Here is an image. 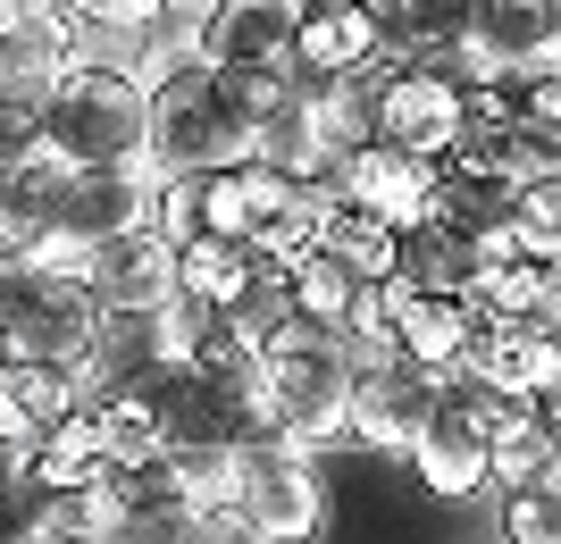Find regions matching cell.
I'll list each match as a JSON object with an SVG mask.
<instances>
[{
  "mask_svg": "<svg viewBox=\"0 0 561 544\" xmlns=\"http://www.w3.org/2000/svg\"><path fill=\"white\" fill-rule=\"evenodd\" d=\"M68 403H76V378L59 360L0 352V436H9V444H34V427H50Z\"/></svg>",
  "mask_w": 561,
  "mask_h": 544,
  "instance_id": "17",
  "label": "cell"
},
{
  "mask_svg": "<svg viewBox=\"0 0 561 544\" xmlns=\"http://www.w3.org/2000/svg\"><path fill=\"white\" fill-rule=\"evenodd\" d=\"M93 319H101V293L68 268H43V277L25 285V302L9 310V327H0V352H25V360H59L76 369L84 344H93Z\"/></svg>",
  "mask_w": 561,
  "mask_h": 544,
  "instance_id": "8",
  "label": "cell"
},
{
  "mask_svg": "<svg viewBox=\"0 0 561 544\" xmlns=\"http://www.w3.org/2000/svg\"><path fill=\"white\" fill-rule=\"evenodd\" d=\"M227 511L243 544H302L328 528V486H319V452L252 427L227 444Z\"/></svg>",
  "mask_w": 561,
  "mask_h": 544,
  "instance_id": "2",
  "label": "cell"
},
{
  "mask_svg": "<svg viewBox=\"0 0 561 544\" xmlns=\"http://www.w3.org/2000/svg\"><path fill=\"white\" fill-rule=\"evenodd\" d=\"M461 302L478 327H561V261H537V252L486 261L461 285Z\"/></svg>",
  "mask_w": 561,
  "mask_h": 544,
  "instance_id": "9",
  "label": "cell"
},
{
  "mask_svg": "<svg viewBox=\"0 0 561 544\" xmlns=\"http://www.w3.org/2000/svg\"><path fill=\"white\" fill-rule=\"evenodd\" d=\"M18 9H25V0H18Z\"/></svg>",
  "mask_w": 561,
  "mask_h": 544,
  "instance_id": "29",
  "label": "cell"
},
{
  "mask_svg": "<svg viewBox=\"0 0 561 544\" xmlns=\"http://www.w3.org/2000/svg\"><path fill=\"white\" fill-rule=\"evenodd\" d=\"M503 536L512 544H561V486H512L503 495Z\"/></svg>",
  "mask_w": 561,
  "mask_h": 544,
  "instance_id": "25",
  "label": "cell"
},
{
  "mask_svg": "<svg viewBox=\"0 0 561 544\" xmlns=\"http://www.w3.org/2000/svg\"><path fill=\"white\" fill-rule=\"evenodd\" d=\"M84 410L101 427V461L110 470H135L151 452H168V427H160V410H151L142 385H101V394H84Z\"/></svg>",
  "mask_w": 561,
  "mask_h": 544,
  "instance_id": "20",
  "label": "cell"
},
{
  "mask_svg": "<svg viewBox=\"0 0 561 544\" xmlns=\"http://www.w3.org/2000/svg\"><path fill=\"white\" fill-rule=\"evenodd\" d=\"M302 9H310V0H302Z\"/></svg>",
  "mask_w": 561,
  "mask_h": 544,
  "instance_id": "30",
  "label": "cell"
},
{
  "mask_svg": "<svg viewBox=\"0 0 561 544\" xmlns=\"http://www.w3.org/2000/svg\"><path fill=\"white\" fill-rule=\"evenodd\" d=\"M84 285L101 302H160L168 293V227H117V235L84 243Z\"/></svg>",
  "mask_w": 561,
  "mask_h": 544,
  "instance_id": "13",
  "label": "cell"
},
{
  "mask_svg": "<svg viewBox=\"0 0 561 544\" xmlns=\"http://www.w3.org/2000/svg\"><path fill=\"white\" fill-rule=\"evenodd\" d=\"M469 34L503 59V68H553L561 50V0H478Z\"/></svg>",
  "mask_w": 561,
  "mask_h": 544,
  "instance_id": "16",
  "label": "cell"
},
{
  "mask_svg": "<svg viewBox=\"0 0 561 544\" xmlns=\"http://www.w3.org/2000/svg\"><path fill=\"white\" fill-rule=\"evenodd\" d=\"M386 293H394V310H386V335H394V352L411 360V369H436V360H453L478 335V319H469L461 293H411V285L386 277Z\"/></svg>",
  "mask_w": 561,
  "mask_h": 544,
  "instance_id": "15",
  "label": "cell"
},
{
  "mask_svg": "<svg viewBox=\"0 0 561 544\" xmlns=\"http://www.w3.org/2000/svg\"><path fill=\"white\" fill-rule=\"evenodd\" d=\"M369 135L411 151V160H445L453 135H461V93H453L436 68L402 59V68H377V109H369Z\"/></svg>",
  "mask_w": 561,
  "mask_h": 544,
  "instance_id": "6",
  "label": "cell"
},
{
  "mask_svg": "<svg viewBox=\"0 0 561 544\" xmlns=\"http://www.w3.org/2000/svg\"><path fill=\"white\" fill-rule=\"evenodd\" d=\"M285 310H294V277H285L277 261H252V277L234 285V302H227V319H243V327L252 335H268L285 319Z\"/></svg>",
  "mask_w": 561,
  "mask_h": 544,
  "instance_id": "24",
  "label": "cell"
},
{
  "mask_svg": "<svg viewBox=\"0 0 561 544\" xmlns=\"http://www.w3.org/2000/svg\"><path fill=\"white\" fill-rule=\"evenodd\" d=\"M34 477H0V544H34Z\"/></svg>",
  "mask_w": 561,
  "mask_h": 544,
  "instance_id": "28",
  "label": "cell"
},
{
  "mask_svg": "<svg viewBox=\"0 0 561 544\" xmlns=\"http://www.w3.org/2000/svg\"><path fill=\"white\" fill-rule=\"evenodd\" d=\"M285 68H294V84H319V76H344V68H377L369 0H310L302 18H294Z\"/></svg>",
  "mask_w": 561,
  "mask_h": 544,
  "instance_id": "10",
  "label": "cell"
},
{
  "mask_svg": "<svg viewBox=\"0 0 561 544\" xmlns=\"http://www.w3.org/2000/svg\"><path fill=\"white\" fill-rule=\"evenodd\" d=\"M142 151H151V167H185V176L252 151V126L218 101V76L202 50L142 76Z\"/></svg>",
  "mask_w": 561,
  "mask_h": 544,
  "instance_id": "4",
  "label": "cell"
},
{
  "mask_svg": "<svg viewBox=\"0 0 561 544\" xmlns=\"http://www.w3.org/2000/svg\"><path fill=\"white\" fill-rule=\"evenodd\" d=\"M427 185H436V160H411V151H394V142H377V135L344 151V201L377 210L394 235L427 218Z\"/></svg>",
  "mask_w": 561,
  "mask_h": 544,
  "instance_id": "11",
  "label": "cell"
},
{
  "mask_svg": "<svg viewBox=\"0 0 561 544\" xmlns=\"http://www.w3.org/2000/svg\"><path fill=\"white\" fill-rule=\"evenodd\" d=\"M512 486H561V419L519 410L512 427L486 436V495H512Z\"/></svg>",
  "mask_w": 561,
  "mask_h": 544,
  "instance_id": "19",
  "label": "cell"
},
{
  "mask_svg": "<svg viewBox=\"0 0 561 544\" xmlns=\"http://www.w3.org/2000/svg\"><path fill=\"white\" fill-rule=\"evenodd\" d=\"M110 461H101V427L84 403H68L50 427H34V444H25V477H34V495H59V486H84V477H101Z\"/></svg>",
  "mask_w": 561,
  "mask_h": 544,
  "instance_id": "18",
  "label": "cell"
},
{
  "mask_svg": "<svg viewBox=\"0 0 561 544\" xmlns=\"http://www.w3.org/2000/svg\"><path fill=\"white\" fill-rule=\"evenodd\" d=\"M319 252L344 261L360 285L394 277V227H386L377 210H360V201H328V210H319Z\"/></svg>",
  "mask_w": 561,
  "mask_h": 544,
  "instance_id": "21",
  "label": "cell"
},
{
  "mask_svg": "<svg viewBox=\"0 0 561 544\" xmlns=\"http://www.w3.org/2000/svg\"><path fill=\"white\" fill-rule=\"evenodd\" d=\"M210 76H218V101H227V109H234V118H243V126L277 118L285 101L302 93L285 59H210Z\"/></svg>",
  "mask_w": 561,
  "mask_h": 544,
  "instance_id": "22",
  "label": "cell"
},
{
  "mask_svg": "<svg viewBox=\"0 0 561 544\" xmlns=\"http://www.w3.org/2000/svg\"><path fill=\"white\" fill-rule=\"evenodd\" d=\"M344 394H352L344 327L285 310L277 327L260 335V410L277 419V436H294L310 452L344 444Z\"/></svg>",
  "mask_w": 561,
  "mask_h": 544,
  "instance_id": "1",
  "label": "cell"
},
{
  "mask_svg": "<svg viewBox=\"0 0 561 544\" xmlns=\"http://www.w3.org/2000/svg\"><path fill=\"white\" fill-rule=\"evenodd\" d=\"M285 277H294V310H302V319H328V327H344L352 293H360V277H352L344 261H328V252L310 243V252L285 268Z\"/></svg>",
  "mask_w": 561,
  "mask_h": 544,
  "instance_id": "23",
  "label": "cell"
},
{
  "mask_svg": "<svg viewBox=\"0 0 561 544\" xmlns=\"http://www.w3.org/2000/svg\"><path fill=\"white\" fill-rule=\"evenodd\" d=\"M402 461H411V477H420L436 502H469L486 495V427L461 419V410H427V427L402 444Z\"/></svg>",
  "mask_w": 561,
  "mask_h": 544,
  "instance_id": "12",
  "label": "cell"
},
{
  "mask_svg": "<svg viewBox=\"0 0 561 544\" xmlns=\"http://www.w3.org/2000/svg\"><path fill=\"white\" fill-rule=\"evenodd\" d=\"M427 410H436L427 369H411L402 352L369 360V369H352V394H344V444H369L386 461H402V444L427 427Z\"/></svg>",
  "mask_w": 561,
  "mask_h": 544,
  "instance_id": "7",
  "label": "cell"
},
{
  "mask_svg": "<svg viewBox=\"0 0 561 544\" xmlns=\"http://www.w3.org/2000/svg\"><path fill=\"white\" fill-rule=\"evenodd\" d=\"M294 18H302V0H210L193 25V50L202 59H285Z\"/></svg>",
  "mask_w": 561,
  "mask_h": 544,
  "instance_id": "14",
  "label": "cell"
},
{
  "mask_svg": "<svg viewBox=\"0 0 561 544\" xmlns=\"http://www.w3.org/2000/svg\"><path fill=\"white\" fill-rule=\"evenodd\" d=\"M25 142H43V84L0 76V160H18Z\"/></svg>",
  "mask_w": 561,
  "mask_h": 544,
  "instance_id": "26",
  "label": "cell"
},
{
  "mask_svg": "<svg viewBox=\"0 0 561 544\" xmlns=\"http://www.w3.org/2000/svg\"><path fill=\"white\" fill-rule=\"evenodd\" d=\"M310 193L302 176H285L277 160H260V151H243V160H218V167H193V227H210V235H234L243 252H252L260 227H277L285 210H302Z\"/></svg>",
  "mask_w": 561,
  "mask_h": 544,
  "instance_id": "5",
  "label": "cell"
},
{
  "mask_svg": "<svg viewBox=\"0 0 561 544\" xmlns=\"http://www.w3.org/2000/svg\"><path fill=\"white\" fill-rule=\"evenodd\" d=\"M402 9V25H411V43H453V34H469V9L478 0H394Z\"/></svg>",
  "mask_w": 561,
  "mask_h": 544,
  "instance_id": "27",
  "label": "cell"
},
{
  "mask_svg": "<svg viewBox=\"0 0 561 544\" xmlns=\"http://www.w3.org/2000/svg\"><path fill=\"white\" fill-rule=\"evenodd\" d=\"M43 142L59 160H135L142 151V68L76 50L43 84Z\"/></svg>",
  "mask_w": 561,
  "mask_h": 544,
  "instance_id": "3",
  "label": "cell"
}]
</instances>
